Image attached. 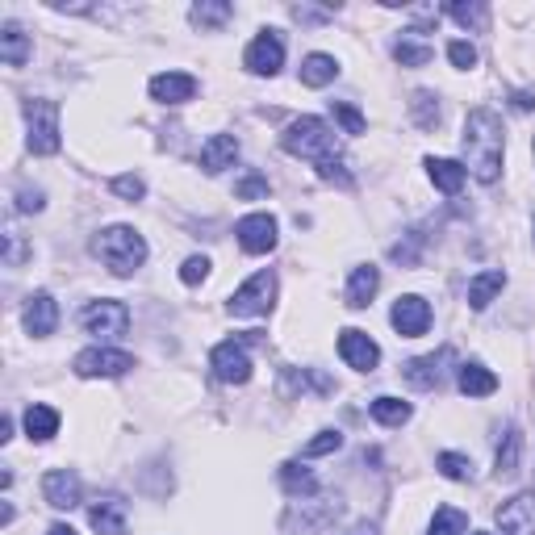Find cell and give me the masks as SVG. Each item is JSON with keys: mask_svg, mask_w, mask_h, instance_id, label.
<instances>
[{"mask_svg": "<svg viewBox=\"0 0 535 535\" xmlns=\"http://www.w3.org/2000/svg\"><path fill=\"white\" fill-rule=\"evenodd\" d=\"M435 469L444 473L448 481H473V460L460 456V452H439L435 456Z\"/></svg>", "mask_w": 535, "mask_h": 535, "instance_id": "32", "label": "cell"}, {"mask_svg": "<svg viewBox=\"0 0 535 535\" xmlns=\"http://www.w3.org/2000/svg\"><path fill=\"white\" fill-rule=\"evenodd\" d=\"M456 352L452 347H444V352H431V356H418L402 368V377L414 385V389H439V381H444V364H452Z\"/></svg>", "mask_w": 535, "mask_h": 535, "instance_id": "15", "label": "cell"}, {"mask_svg": "<svg viewBox=\"0 0 535 535\" xmlns=\"http://www.w3.org/2000/svg\"><path fill=\"white\" fill-rule=\"evenodd\" d=\"M209 368L214 377L226 385H247L251 381V356H247V343L243 339H226L209 352Z\"/></svg>", "mask_w": 535, "mask_h": 535, "instance_id": "8", "label": "cell"}, {"mask_svg": "<svg viewBox=\"0 0 535 535\" xmlns=\"http://www.w3.org/2000/svg\"><path fill=\"white\" fill-rule=\"evenodd\" d=\"M427 176L439 193L456 197L464 189V180H469V172H464V164H456V159H427Z\"/></svg>", "mask_w": 535, "mask_h": 535, "instance_id": "23", "label": "cell"}, {"mask_svg": "<svg viewBox=\"0 0 535 535\" xmlns=\"http://www.w3.org/2000/svg\"><path fill=\"white\" fill-rule=\"evenodd\" d=\"M46 535H76V531H72V527H67V523H55V527H51V531H46Z\"/></svg>", "mask_w": 535, "mask_h": 535, "instance_id": "49", "label": "cell"}, {"mask_svg": "<svg viewBox=\"0 0 535 535\" xmlns=\"http://www.w3.org/2000/svg\"><path fill=\"white\" fill-rule=\"evenodd\" d=\"M372 418H377L381 427H402V423H410V402H402V398H389V393H381V398H372Z\"/></svg>", "mask_w": 535, "mask_h": 535, "instance_id": "30", "label": "cell"}, {"mask_svg": "<svg viewBox=\"0 0 535 535\" xmlns=\"http://www.w3.org/2000/svg\"><path fill=\"white\" fill-rule=\"evenodd\" d=\"M510 101H515V109H519V113L535 109V97H531V92H510Z\"/></svg>", "mask_w": 535, "mask_h": 535, "instance_id": "46", "label": "cell"}, {"mask_svg": "<svg viewBox=\"0 0 535 535\" xmlns=\"http://www.w3.org/2000/svg\"><path fill=\"white\" fill-rule=\"evenodd\" d=\"M418 243H423V235H414L410 243H393L389 255H393L398 264H418Z\"/></svg>", "mask_w": 535, "mask_h": 535, "instance_id": "43", "label": "cell"}, {"mask_svg": "<svg viewBox=\"0 0 535 535\" xmlns=\"http://www.w3.org/2000/svg\"><path fill=\"white\" fill-rule=\"evenodd\" d=\"M205 276H209V260H205V255H189V260L180 264V281L184 285H201Z\"/></svg>", "mask_w": 535, "mask_h": 535, "instance_id": "41", "label": "cell"}, {"mask_svg": "<svg viewBox=\"0 0 535 535\" xmlns=\"http://www.w3.org/2000/svg\"><path fill=\"white\" fill-rule=\"evenodd\" d=\"M26 143L34 155H55L63 147L59 138V105L55 101H26Z\"/></svg>", "mask_w": 535, "mask_h": 535, "instance_id": "4", "label": "cell"}, {"mask_svg": "<svg viewBox=\"0 0 535 535\" xmlns=\"http://www.w3.org/2000/svg\"><path fill=\"white\" fill-rule=\"evenodd\" d=\"M230 17H235V5H226V0H201L189 9V21L197 30H222Z\"/></svg>", "mask_w": 535, "mask_h": 535, "instance_id": "28", "label": "cell"}, {"mask_svg": "<svg viewBox=\"0 0 535 535\" xmlns=\"http://www.w3.org/2000/svg\"><path fill=\"white\" fill-rule=\"evenodd\" d=\"M42 498H46V506H55V510H72L84 498V485H80V477L72 469H51L42 477Z\"/></svg>", "mask_w": 535, "mask_h": 535, "instance_id": "13", "label": "cell"}, {"mask_svg": "<svg viewBox=\"0 0 535 535\" xmlns=\"http://www.w3.org/2000/svg\"><path fill=\"white\" fill-rule=\"evenodd\" d=\"M0 59H5L9 67H21L30 59V34L17 26V21H5L0 26Z\"/></svg>", "mask_w": 535, "mask_h": 535, "instance_id": "26", "label": "cell"}, {"mask_svg": "<svg viewBox=\"0 0 535 535\" xmlns=\"http://www.w3.org/2000/svg\"><path fill=\"white\" fill-rule=\"evenodd\" d=\"M281 147H285L293 159H310L314 168L331 164V159H343L335 130L322 122V118H297V122H289L285 134H281Z\"/></svg>", "mask_w": 535, "mask_h": 535, "instance_id": "3", "label": "cell"}, {"mask_svg": "<svg viewBox=\"0 0 535 535\" xmlns=\"http://www.w3.org/2000/svg\"><path fill=\"white\" fill-rule=\"evenodd\" d=\"M431 46L427 42H410V38H402V42H393V59H398L402 67H427L431 63Z\"/></svg>", "mask_w": 535, "mask_h": 535, "instance_id": "33", "label": "cell"}, {"mask_svg": "<svg viewBox=\"0 0 535 535\" xmlns=\"http://www.w3.org/2000/svg\"><path fill=\"white\" fill-rule=\"evenodd\" d=\"M498 531L502 535H535V494L531 490L498 506Z\"/></svg>", "mask_w": 535, "mask_h": 535, "instance_id": "14", "label": "cell"}, {"mask_svg": "<svg viewBox=\"0 0 535 535\" xmlns=\"http://www.w3.org/2000/svg\"><path fill=\"white\" fill-rule=\"evenodd\" d=\"M506 289V272L502 268H485L469 281V306L473 310H490V301Z\"/></svg>", "mask_w": 535, "mask_h": 535, "instance_id": "22", "label": "cell"}, {"mask_svg": "<svg viewBox=\"0 0 535 535\" xmlns=\"http://www.w3.org/2000/svg\"><path fill=\"white\" fill-rule=\"evenodd\" d=\"M76 377L84 381H97V377H126V372L134 368V356L130 352H118V347H88V352H80L72 360Z\"/></svg>", "mask_w": 535, "mask_h": 535, "instance_id": "6", "label": "cell"}, {"mask_svg": "<svg viewBox=\"0 0 535 535\" xmlns=\"http://www.w3.org/2000/svg\"><path fill=\"white\" fill-rule=\"evenodd\" d=\"M26 435L34 439V444H46V439H55L59 435V410L55 406H42V402H34L30 410H26Z\"/></svg>", "mask_w": 535, "mask_h": 535, "instance_id": "24", "label": "cell"}, {"mask_svg": "<svg viewBox=\"0 0 535 535\" xmlns=\"http://www.w3.org/2000/svg\"><path fill=\"white\" fill-rule=\"evenodd\" d=\"M235 239L247 255H268L276 247V218L272 214H247L235 226Z\"/></svg>", "mask_w": 535, "mask_h": 535, "instance_id": "11", "label": "cell"}, {"mask_svg": "<svg viewBox=\"0 0 535 535\" xmlns=\"http://www.w3.org/2000/svg\"><path fill=\"white\" fill-rule=\"evenodd\" d=\"M460 147H464V172L481 184H494L502 176V151H506V134H502V118L481 105L464 118V134H460Z\"/></svg>", "mask_w": 535, "mask_h": 535, "instance_id": "1", "label": "cell"}, {"mask_svg": "<svg viewBox=\"0 0 535 535\" xmlns=\"http://www.w3.org/2000/svg\"><path fill=\"white\" fill-rule=\"evenodd\" d=\"M147 88H151V101H159V105H184L197 97V80L189 72H159V76H151Z\"/></svg>", "mask_w": 535, "mask_h": 535, "instance_id": "16", "label": "cell"}, {"mask_svg": "<svg viewBox=\"0 0 535 535\" xmlns=\"http://www.w3.org/2000/svg\"><path fill=\"white\" fill-rule=\"evenodd\" d=\"M80 322H84L88 335H97V339H118V335L130 331V310L122 306V301L101 297V301H92V306L80 314Z\"/></svg>", "mask_w": 535, "mask_h": 535, "instance_id": "7", "label": "cell"}, {"mask_svg": "<svg viewBox=\"0 0 535 535\" xmlns=\"http://www.w3.org/2000/svg\"><path fill=\"white\" fill-rule=\"evenodd\" d=\"M21 322H26V331L34 339H46V335H55L59 327V301L51 293H34L26 301V310H21Z\"/></svg>", "mask_w": 535, "mask_h": 535, "instance_id": "17", "label": "cell"}, {"mask_svg": "<svg viewBox=\"0 0 535 535\" xmlns=\"http://www.w3.org/2000/svg\"><path fill=\"white\" fill-rule=\"evenodd\" d=\"M109 189L118 193L122 201H143V197H147L143 176H130V172H126V176H113V180H109Z\"/></svg>", "mask_w": 535, "mask_h": 535, "instance_id": "38", "label": "cell"}, {"mask_svg": "<svg viewBox=\"0 0 535 535\" xmlns=\"http://www.w3.org/2000/svg\"><path fill=\"white\" fill-rule=\"evenodd\" d=\"M519 460H523V435H519V427H506L502 439H498V456H494L498 477L519 473Z\"/></svg>", "mask_w": 535, "mask_h": 535, "instance_id": "29", "label": "cell"}, {"mask_svg": "<svg viewBox=\"0 0 535 535\" xmlns=\"http://www.w3.org/2000/svg\"><path fill=\"white\" fill-rule=\"evenodd\" d=\"M92 255L113 272V276H134L147 264V239L134 226H105L92 239Z\"/></svg>", "mask_w": 535, "mask_h": 535, "instance_id": "2", "label": "cell"}, {"mask_svg": "<svg viewBox=\"0 0 535 535\" xmlns=\"http://www.w3.org/2000/svg\"><path fill=\"white\" fill-rule=\"evenodd\" d=\"M235 159H239V138L235 134L205 138V147H201V172L205 176H218L226 168H235Z\"/></svg>", "mask_w": 535, "mask_h": 535, "instance_id": "18", "label": "cell"}, {"mask_svg": "<svg viewBox=\"0 0 535 535\" xmlns=\"http://www.w3.org/2000/svg\"><path fill=\"white\" fill-rule=\"evenodd\" d=\"M448 17H456L464 30H485V21H490V9H485L481 0H473V5L456 0V5H448Z\"/></svg>", "mask_w": 535, "mask_h": 535, "instance_id": "35", "label": "cell"}, {"mask_svg": "<svg viewBox=\"0 0 535 535\" xmlns=\"http://www.w3.org/2000/svg\"><path fill=\"white\" fill-rule=\"evenodd\" d=\"M331 113H335V122L343 126V134H364L368 122H364V113L356 105H347V101H331Z\"/></svg>", "mask_w": 535, "mask_h": 535, "instance_id": "36", "label": "cell"}, {"mask_svg": "<svg viewBox=\"0 0 535 535\" xmlns=\"http://www.w3.org/2000/svg\"><path fill=\"white\" fill-rule=\"evenodd\" d=\"M456 385H460V393L464 398H490V393L498 389V377L485 364H477V360H464L460 368H456Z\"/></svg>", "mask_w": 535, "mask_h": 535, "instance_id": "19", "label": "cell"}, {"mask_svg": "<svg viewBox=\"0 0 535 535\" xmlns=\"http://www.w3.org/2000/svg\"><path fill=\"white\" fill-rule=\"evenodd\" d=\"M531 230H535V218H531Z\"/></svg>", "mask_w": 535, "mask_h": 535, "instance_id": "51", "label": "cell"}, {"mask_svg": "<svg viewBox=\"0 0 535 535\" xmlns=\"http://www.w3.org/2000/svg\"><path fill=\"white\" fill-rule=\"evenodd\" d=\"M339 356H343L347 368L372 372V368L381 364V347L372 343V335H364V331H356V327H347V331H339Z\"/></svg>", "mask_w": 535, "mask_h": 535, "instance_id": "12", "label": "cell"}, {"mask_svg": "<svg viewBox=\"0 0 535 535\" xmlns=\"http://www.w3.org/2000/svg\"><path fill=\"white\" fill-rule=\"evenodd\" d=\"M26 260H30V247H26V239H21V230L5 226V268H21Z\"/></svg>", "mask_w": 535, "mask_h": 535, "instance_id": "37", "label": "cell"}, {"mask_svg": "<svg viewBox=\"0 0 535 535\" xmlns=\"http://www.w3.org/2000/svg\"><path fill=\"white\" fill-rule=\"evenodd\" d=\"M389 322H393V331H398L402 339H418V335H427V327H431V306L418 293H406V297L393 301Z\"/></svg>", "mask_w": 535, "mask_h": 535, "instance_id": "10", "label": "cell"}, {"mask_svg": "<svg viewBox=\"0 0 535 535\" xmlns=\"http://www.w3.org/2000/svg\"><path fill=\"white\" fill-rule=\"evenodd\" d=\"M272 301H276V272H255L247 285H239L235 293H230L226 301V310L235 314V318H260L272 310Z\"/></svg>", "mask_w": 535, "mask_h": 535, "instance_id": "5", "label": "cell"}, {"mask_svg": "<svg viewBox=\"0 0 535 535\" xmlns=\"http://www.w3.org/2000/svg\"><path fill=\"white\" fill-rule=\"evenodd\" d=\"M410 113H414V122L423 126V130H435L439 126V101H435V92H414V101H410Z\"/></svg>", "mask_w": 535, "mask_h": 535, "instance_id": "34", "label": "cell"}, {"mask_svg": "<svg viewBox=\"0 0 535 535\" xmlns=\"http://www.w3.org/2000/svg\"><path fill=\"white\" fill-rule=\"evenodd\" d=\"M281 485H285V494H289V498H314V494H318V477H314V469H306V464H297V460L281 464Z\"/></svg>", "mask_w": 535, "mask_h": 535, "instance_id": "27", "label": "cell"}, {"mask_svg": "<svg viewBox=\"0 0 535 535\" xmlns=\"http://www.w3.org/2000/svg\"><path fill=\"white\" fill-rule=\"evenodd\" d=\"M235 193H239V197H264V193H268V180H260V176H247Z\"/></svg>", "mask_w": 535, "mask_h": 535, "instance_id": "44", "label": "cell"}, {"mask_svg": "<svg viewBox=\"0 0 535 535\" xmlns=\"http://www.w3.org/2000/svg\"><path fill=\"white\" fill-rule=\"evenodd\" d=\"M297 76H301V84H306V88H327L339 76V63H335V55L314 51V55L301 59V72Z\"/></svg>", "mask_w": 535, "mask_h": 535, "instance_id": "25", "label": "cell"}, {"mask_svg": "<svg viewBox=\"0 0 535 535\" xmlns=\"http://www.w3.org/2000/svg\"><path fill=\"white\" fill-rule=\"evenodd\" d=\"M464 531H469V519H464V510H456V506H439L427 527V535H464Z\"/></svg>", "mask_w": 535, "mask_h": 535, "instance_id": "31", "label": "cell"}, {"mask_svg": "<svg viewBox=\"0 0 535 535\" xmlns=\"http://www.w3.org/2000/svg\"><path fill=\"white\" fill-rule=\"evenodd\" d=\"M347 535H381V531H377V523H356Z\"/></svg>", "mask_w": 535, "mask_h": 535, "instance_id": "48", "label": "cell"}, {"mask_svg": "<svg viewBox=\"0 0 535 535\" xmlns=\"http://www.w3.org/2000/svg\"><path fill=\"white\" fill-rule=\"evenodd\" d=\"M243 67L251 76H276L285 67V42H281V34L276 30H260L251 38V46H247V55H243Z\"/></svg>", "mask_w": 535, "mask_h": 535, "instance_id": "9", "label": "cell"}, {"mask_svg": "<svg viewBox=\"0 0 535 535\" xmlns=\"http://www.w3.org/2000/svg\"><path fill=\"white\" fill-rule=\"evenodd\" d=\"M343 448V435L339 431H318L314 439H310V444H306V460H314V456H331V452H339Z\"/></svg>", "mask_w": 535, "mask_h": 535, "instance_id": "39", "label": "cell"}, {"mask_svg": "<svg viewBox=\"0 0 535 535\" xmlns=\"http://www.w3.org/2000/svg\"><path fill=\"white\" fill-rule=\"evenodd\" d=\"M9 439H13V418L5 414V418H0V444H9Z\"/></svg>", "mask_w": 535, "mask_h": 535, "instance_id": "47", "label": "cell"}, {"mask_svg": "<svg viewBox=\"0 0 535 535\" xmlns=\"http://www.w3.org/2000/svg\"><path fill=\"white\" fill-rule=\"evenodd\" d=\"M473 535H490V531H473Z\"/></svg>", "mask_w": 535, "mask_h": 535, "instance_id": "50", "label": "cell"}, {"mask_svg": "<svg viewBox=\"0 0 535 535\" xmlns=\"http://www.w3.org/2000/svg\"><path fill=\"white\" fill-rule=\"evenodd\" d=\"M88 523L101 535H126V502L122 498H101L88 510Z\"/></svg>", "mask_w": 535, "mask_h": 535, "instance_id": "21", "label": "cell"}, {"mask_svg": "<svg viewBox=\"0 0 535 535\" xmlns=\"http://www.w3.org/2000/svg\"><path fill=\"white\" fill-rule=\"evenodd\" d=\"M377 289H381V272H377V268H372V264L352 268V276H347V306H352V310L372 306Z\"/></svg>", "mask_w": 535, "mask_h": 535, "instance_id": "20", "label": "cell"}, {"mask_svg": "<svg viewBox=\"0 0 535 535\" xmlns=\"http://www.w3.org/2000/svg\"><path fill=\"white\" fill-rule=\"evenodd\" d=\"M293 17H297V21H322V17H331V13H327V9H306V5H297Z\"/></svg>", "mask_w": 535, "mask_h": 535, "instance_id": "45", "label": "cell"}, {"mask_svg": "<svg viewBox=\"0 0 535 535\" xmlns=\"http://www.w3.org/2000/svg\"><path fill=\"white\" fill-rule=\"evenodd\" d=\"M42 205H46L42 189H30V184H26V189H17V209H21V214H38Z\"/></svg>", "mask_w": 535, "mask_h": 535, "instance_id": "42", "label": "cell"}, {"mask_svg": "<svg viewBox=\"0 0 535 535\" xmlns=\"http://www.w3.org/2000/svg\"><path fill=\"white\" fill-rule=\"evenodd\" d=\"M448 59H452V67H460V72H469V67H477V46L456 38V42H448Z\"/></svg>", "mask_w": 535, "mask_h": 535, "instance_id": "40", "label": "cell"}]
</instances>
